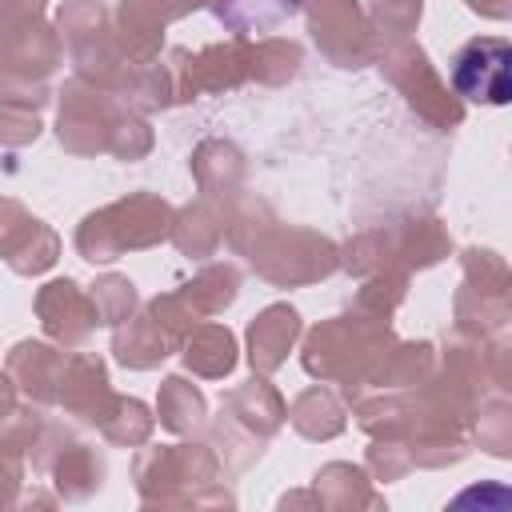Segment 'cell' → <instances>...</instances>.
Returning <instances> with one entry per match:
<instances>
[{
    "label": "cell",
    "instance_id": "4dcf8cb0",
    "mask_svg": "<svg viewBox=\"0 0 512 512\" xmlns=\"http://www.w3.org/2000/svg\"><path fill=\"white\" fill-rule=\"evenodd\" d=\"M304 68V48L288 36H260L248 48V80L264 88H284L300 76Z\"/></svg>",
    "mask_w": 512,
    "mask_h": 512
},
{
    "label": "cell",
    "instance_id": "484cf974",
    "mask_svg": "<svg viewBox=\"0 0 512 512\" xmlns=\"http://www.w3.org/2000/svg\"><path fill=\"white\" fill-rule=\"evenodd\" d=\"M48 476H52L56 500H64V504H84V500H92V496L104 488L108 464H104V456H100L92 444L72 440V444L52 460Z\"/></svg>",
    "mask_w": 512,
    "mask_h": 512
},
{
    "label": "cell",
    "instance_id": "ba28073f",
    "mask_svg": "<svg viewBox=\"0 0 512 512\" xmlns=\"http://www.w3.org/2000/svg\"><path fill=\"white\" fill-rule=\"evenodd\" d=\"M124 112L128 108L108 88H96L80 76H68L56 88V140H60L64 152H72L80 160L104 156L108 140H112V128Z\"/></svg>",
    "mask_w": 512,
    "mask_h": 512
},
{
    "label": "cell",
    "instance_id": "60d3db41",
    "mask_svg": "<svg viewBox=\"0 0 512 512\" xmlns=\"http://www.w3.org/2000/svg\"><path fill=\"white\" fill-rule=\"evenodd\" d=\"M56 100L48 80H24V76H4L0 72V108H20V112H44Z\"/></svg>",
    "mask_w": 512,
    "mask_h": 512
},
{
    "label": "cell",
    "instance_id": "ffe728a7",
    "mask_svg": "<svg viewBox=\"0 0 512 512\" xmlns=\"http://www.w3.org/2000/svg\"><path fill=\"white\" fill-rule=\"evenodd\" d=\"M176 352V340L160 328V320L140 304L128 320H120L112 328V356L120 368L128 372H148V368H160L168 356Z\"/></svg>",
    "mask_w": 512,
    "mask_h": 512
},
{
    "label": "cell",
    "instance_id": "7a4b0ae2",
    "mask_svg": "<svg viewBox=\"0 0 512 512\" xmlns=\"http://www.w3.org/2000/svg\"><path fill=\"white\" fill-rule=\"evenodd\" d=\"M132 488L144 508H236L216 448L196 436L156 448L140 444L132 456Z\"/></svg>",
    "mask_w": 512,
    "mask_h": 512
},
{
    "label": "cell",
    "instance_id": "e575fe53",
    "mask_svg": "<svg viewBox=\"0 0 512 512\" xmlns=\"http://www.w3.org/2000/svg\"><path fill=\"white\" fill-rule=\"evenodd\" d=\"M460 272L468 288L484 292V296H512V272H508V260L496 252V248H464L460 252Z\"/></svg>",
    "mask_w": 512,
    "mask_h": 512
},
{
    "label": "cell",
    "instance_id": "4fadbf2b",
    "mask_svg": "<svg viewBox=\"0 0 512 512\" xmlns=\"http://www.w3.org/2000/svg\"><path fill=\"white\" fill-rule=\"evenodd\" d=\"M32 308H36V320H40L44 336L60 348H80L100 328V316H96V304H92L88 288L76 284L72 276H56V280L40 284Z\"/></svg>",
    "mask_w": 512,
    "mask_h": 512
},
{
    "label": "cell",
    "instance_id": "6da1fadb",
    "mask_svg": "<svg viewBox=\"0 0 512 512\" xmlns=\"http://www.w3.org/2000/svg\"><path fill=\"white\" fill-rule=\"evenodd\" d=\"M224 240L236 256L248 260V268L276 284V288H304L320 284L332 272H340V244L324 232L284 224L264 200L240 196L228 212Z\"/></svg>",
    "mask_w": 512,
    "mask_h": 512
},
{
    "label": "cell",
    "instance_id": "bcb514c9",
    "mask_svg": "<svg viewBox=\"0 0 512 512\" xmlns=\"http://www.w3.org/2000/svg\"><path fill=\"white\" fill-rule=\"evenodd\" d=\"M468 12L484 16V20H508L512 16V0H464Z\"/></svg>",
    "mask_w": 512,
    "mask_h": 512
},
{
    "label": "cell",
    "instance_id": "5b68a950",
    "mask_svg": "<svg viewBox=\"0 0 512 512\" xmlns=\"http://www.w3.org/2000/svg\"><path fill=\"white\" fill-rule=\"evenodd\" d=\"M172 216L176 208L160 196V192H128L112 204H100L92 208L76 232H72V244L80 252V260L88 264H112L128 252H144V248H156L168 240L172 232Z\"/></svg>",
    "mask_w": 512,
    "mask_h": 512
},
{
    "label": "cell",
    "instance_id": "b9f144b4",
    "mask_svg": "<svg viewBox=\"0 0 512 512\" xmlns=\"http://www.w3.org/2000/svg\"><path fill=\"white\" fill-rule=\"evenodd\" d=\"M76 440V432H72V424L68 420H44V428H40V436H36V444L28 448V460H32V468L40 472V476H48V468H52V460L68 448Z\"/></svg>",
    "mask_w": 512,
    "mask_h": 512
},
{
    "label": "cell",
    "instance_id": "8992f818",
    "mask_svg": "<svg viewBox=\"0 0 512 512\" xmlns=\"http://www.w3.org/2000/svg\"><path fill=\"white\" fill-rule=\"evenodd\" d=\"M380 76L404 96V104L432 128L452 132L464 124V100L448 88V80L436 72L420 40H384L376 52Z\"/></svg>",
    "mask_w": 512,
    "mask_h": 512
},
{
    "label": "cell",
    "instance_id": "1f68e13d",
    "mask_svg": "<svg viewBox=\"0 0 512 512\" xmlns=\"http://www.w3.org/2000/svg\"><path fill=\"white\" fill-rule=\"evenodd\" d=\"M100 436L116 448H140L152 440V428H156V412L140 400V396H120L112 392L104 416H100Z\"/></svg>",
    "mask_w": 512,
    "mask_h": 512
},
{
    "label": "cell",
    "instance_id": "f907efd6",
    "mask_svg": "<svg viewBox=\"0 0 512 512\" xmlns=\"http://www.w3.org/2000/svg\"><path fill=\"white\" fill-rule=\"evenodd\" d=\"M276 4H280V12H284V16H292V12H304V4H308V0H276Z\"/></svg>",
    "mask_w": 512,
    "mask_h": 512
},
{
    "label": "cell",
    "instance_id": "7c38bea8",
    "mask_svg": "<svg viewBox=\"0 0 512 512\" xmlns=\"http://www.w3.org/2000/svg\"><path fill=\"white\" fill-rule=\"evenodd\" d=\"M0 260L16 276H40L60 260V236L20 200L0 196Z\"/></svg>",
    "mask_w": 512,
    "mask_h": 512
},
{
    "label": "cell",
    "instance_id": "d4e9b609",
    "mask_svg": "<svg viewBox=\"0 0 512 512\" xmlns=\"http://www.w3.org/2000/svg\"><path fill=\"white\" fill-rule=\"evenodd\" d=\"M224 228H228V212H224L220 204L196 196V200H188V204L176 208L168 240L176 244L180 256H188V260H208V256H216V248L224 244Z\"/></svg>",
    "mask_w": 512,
    "mask_h": 512
},
{
    "label": "cell",
    "instance_id": "836d02e7",
    "mask_svg": "<svg viewBox=\"0 0 512 512\" xmlns=\"http://www.w3.org/2000/svg\"><path fill=\"white\" fill-rule=\"evenodd\" d=\"M408 272H396V268H388V272H368V276H360V288H356V296H352V308H360V312H368V316H376V320H392V312L404 304V296H408Z\"/></svg>",
    "mask_w": 512,
    "mask_h": 512
},
{
    "label": "cell",
    "instance_id": "44dd1931",
    "mask_svg": "<svg viewBox=\"0 0 512 512\" xmlns=\"http://www.w3.org/2000/svg\"><path fill=\"white\" fill-rule=\"evenodd\" d=\"M164 0H120L112 12V32L116 48L124 60H156L164 48V28H168Z\"/></svg>",
    "mask_w": 512,
    "mask_h": 512
},
{
    "label": "cell",
    "instance_id": "9c48e42d",
    "mask_svg": "<svg viewBox=\"0 0 512 512\" xmlns=\"http://www.w3.org/2000/svg\"><path fill=\"white\" fill-rule=\"evenodd\" d=\"M248 36H228L216 44H204L196 52L188 48H168V72L176 88V104H192L196 96H216L248 84Z\"/></svg>",
    "mask_w": 512,
    "mask_h": 512
},
{
    "label": "cell",
    "instance_id": "83f0119b",
    "mask_svg": "<svg viewBox=\"0 0 512 512\" xmlns=\"http://www.w3.org/2000/svg\"><path fill=\"white\" fill-rule=\"evenodd\" d=\"M156 420H160V428L172 432V436H200L204 424H208V400H204V392H200L188 376L172 372V376L160 380V392H156Z\"/></svg>",
    "mask_w": 512,
    "mask_h": 512
},
{
    "label": "cell",
    "instance_id": "2e32d148",
    "mask_svg": "<svg viewBox=\"0 0 512 512\" xmlns=\"http://www.w3.org/2000/svg\"><path fill=\"white\" fill-rule=\"evenodd\" d=\"M300 332H304V320H300V312H296L292 304L280 300V304L260 308V312L248 320V328H244V356H248V368H252L256 376L280 372L284 360H288V352L296 348Z\"/></svg>",
    "mask_w": 512,
    "mask_h": 512
},
{
    "label": "cell",
    "instance_id": "9a60e30c",
    "mask_svg": "<svg viewBox=\"0 0 512 512\" xmlns=\"http://www.w3.org/2000/svg\"><path fill=\"white\" fill-rule=\"evenodd\" d=\"M112 400V380H108V364L96 352H68L64 360V376H60V392L56 404L64 408V416H72V424L96 428L104 408Z\"/></svg>",
    "mask_w": 512,
    "mask_h": 512
},
{
    "label": "cell",
    "instance_id": "8fae6325",
    "mask_svg": "<svg viewBox=\"0 0 512 512\" xmlns=\"http://www.w3.org/2000/svg\"><path fill=\"white\" fill-rule=\"evenodd\" d=\"M448 76L460 100L500 108L512 100V44L504 36H472L456 48Z\"/></svg>",
    "mask_w": 512,
    "mask_h": 512
},
{
    "label": "cell",
    "instance_id": "3957f363",
    "mask_svg": "<svg viewBox=\"0 0 512 512\" xmlns=\"http://www.w3.org/2000/svg\"><path fill=\"white\" fill-rule=\"evenodd\" d=\"M300 368L320 384L356 388L368 368L380 360V352L396 340L392 320H376L360 308L336 312L308 332H300Z\"/></svg>",
    "mask_w": 512,
    "mask_h": 512
},
{
    "label": "cell",
    "instance_id": "7bdbcfd3",
    "mask_svg": "<svg viewBox=\"0 0 512 512\" xmlns=\"http://www.w3.org/2000/svg\"><path fill=\"white\" fill-rule=\"evenodd\" d=\"M44 132L40 112H20V108H0V144L4 148H28Z\"/></svg>",
    "mask_w": 512,
    "mask_h": 512
},
{
    "label": "cell",
    "instance_id": "d590c367",
    "mask_svg": "<svg viewBox=\"0 0 512 512\" xmlns=\"http://www.w3.org/2000/svg\"><path fill=\"white\" fill-rule=\"evenodd\" d=\"M88 296L96 304V316L104 328H116L120 320H128L136 308H140V296H136V284L120 272H104L88 284Z\"/></svg>",
    "mask_w": 512,
    "mask_h": 512
},
{
    "label": "cell",
    "instance_id": "e0dca14e",
    "mask_svg": "<svg viewBox=\"0 0 512 512\" xmlns=\"http://www.w3.org/2000/svg\"><path fill=\"white\" fill-rule=\"evenodd\" d=\"M436 368V344L432 340H392L380 360L368 368V376L356 388H340L344 404H352L364 392H392V388H420Z\"/></svg>",
    "mask_w": 512,
    "mask_h": 512
},
{
    "label": "cell",
    "instance_id": "8d00e7d4",
    "mask_svg": "<svg viewBox=\"0 0 512 512\" xmlns=\"http://www.w3.org/2000/svg\"><path fill=\"white\" fill-rule=\"evenodd\" d=\"M376 40H408L416 28H420V16H424V0H368L364 8Z\"/></svg>",
    "mask_w": 512,
    "mask_h": 512
},
{
    "label": "cell",
    "instance_id": "30bf717a",
    "mask_svg": "<svg viewBox=\"0 0 512 512\" xmlns=\"http://www.w3.org/2000/svg\"><path fill=\"white\" fill-rule=\"evenodd\" d=\"M304 20H308L312 44L320 48V56L328 64H336L344 72L376 64L380 40H376L360 0H308Z\"/></svg>",
    "mask_w": 512,
    "mask_h": 512
},
{
    "label": "cell",
    "instance_id": "ab89813d",
    "mask_svg": "<svg viewBox=\"0 0 512 512\" xmlns=\"http://www.w3.org/2000/svg\"><path fill=\"white\" fill-rule=\"evenodd\" d=\"M152 144H156V132H152L148 116L124 112V116L116 120V128H112L108 156H116V160H124V164H136V160H144V156L152 152Z\"/></svg>",
    "mask_w": 512,
    "mask_h": 512
},
{
    "label": "cell",
    "instance_id": "d6a6232c",
    "mask_svg": "<svg viewBox=\"0 0 512 512\" xmlns=\"http://www.w3.org/2000/svg\"><path fill=\"white\" fill-rule=\"evenodd\" d=\"M472 444H480L496 460L512 456V400H508V392H492L480 400L476 420H472Z\"/></svg>",
    "mask_w": 512,
    "mask_h": 512
},
{
    "label": "cell",
    "instance_id": "681fc988",
    "mask_svg": "<svg viewBox=\"0 0 512 512\" xmlns=\"http://www.w3.org/2000/svg\"><path fill=\"white\" fill-rule=\"evenodd\" d=\"M16 396H20V392H16V384H12V376H8L4 368H0V416H4V412H8L12 404H16Z\"/></svg>",
    "mask_w": 512,
    "mask_h": 512
},
{
    "label": "cell",
    "instance_id": "ee69618b",
    "mask_svg": "<svg viewBox=\"0 0 512 512\" xmlns=\"http://www.w3.org/2000/svg\"><path fill=\"white\" fill-rule=\"evenodd\" d=\"M44 12H48V0H0V44H8L28 24L44 20Z\"/></svg>",
    "mask_w": 512,
    "mask_h": 512
},
{
    "label": "cell",
    "instance_id": "4316f807",
    "mask_svg": "<svg viewBox=\"0 0 512 512\" xmlns=\"http://www.w3.org/2000/svg\"><path fill=\"white\" fill-rule=\"evenodd\" d=\"M288 424L304 440H336L348 428V404H344V396L336 388L312 384L288 404Z\"/></svg>",
    "mask_w": 512,
    "mask_h": 512
},
{
    "label": "cell",
    "instance_id": "d6986e66",
    "mask_svg": "<svg viewBox=\"0 0 512 512\" xmlns=\"http://www.w3.org/2000/svg\"><path fill=\"white\" fill-rule=\"evenodd\" d=\"M60 64H64V44L48 20H36L24 32H16L8 44H0V72L4 76L52 80L60 72Z\"/></svg>",
    "mask_w": 512,
    "mask_h": 512
},
{
    "label": "cell",
    "instance_id": "74e56055",
    "mask_svg": "<svg viewBox=\"0 0 512 512\" xmlns=\"http://www.w3.org/2000/svg\"><path fill=\"white\" fill-rule=\"evenodd\" d=\"M44 404H32V400H16L4 416H0V448L4 452H16V456H28V448L36 444L40 428H44Z\"/></svg>",
    "mask_w": 512,
    "mask_h": 512
},
{
    "label": "cell",
    "instance_id": "f6af8a7d",
    "mask_svg": "<svg viewBox=\"0 0 512 512\" xmlns=\"http://www.w3.org/2000/svg\"><path fill=\"white\" fill-rule=\"evenodd\" d=\"M20 492H24V456L0 448V512L16 508Z\"/></svg>",
    "mask_w": 512,
    "mask_h": 512
},
{
    "label": "cell",
    "instance_id": "f546056e",
    "mask_svg": "<svg viewBox=\"0 0 512 512\" xmlns=\"http://www.w3.org/2000/svg\"><path fill=\"white\" fill-rule=\"evenodd\" d=\"M512 320V296H484L468 284L456 288L452 296V332L460 336H496L508 332Z\"/></svg>",
    "mask_w": 512,
    "mask_h": 512
},
{
    "label": "cell",
    "instance_id": "ac0fdd59",
    "mask_svg": "<svg viewBox=\"0 0 512 512\" xmlns=\"http://www.w3.org/2000/svg\"><path fill=\"white\" fill-rule=\"evenodd\" d=\"M64 360H68V352L52 340H16L4 356V372L12 376V384L24 400L48 408V404H56Z\"/></svg>",
    "mask_w": 512,
    "mask_h": 512
},
{
    "label": "cell",
    "instance_id": "52a82bcc",
    "mask_svg": "<svg viewBox=\"0 0 512 512\" xmlns=\"http://www.w3.org/2000/svg\"><path fill=\"white\" fill-rule=\"evenodd\" d=\"M52 28L60 32L64 52L72 56V68H76L72 76L112 92V84L128 60L116 48L108 4L104 0H64L52 16Z\"/></svg>",
    "mask_w": 512,
    "mask_h": 512
},
{
    "label": "cell",
    "instance_id": "5bb4252c",
    "mask_svg": "<svg viewBox=\"0 0 512 512\" xmlns=\"http://www.w3.org/2000/svg\"><path fill=\"white\" fill-rule=\"evenodd\" d=\"M188 168H192V180H196V192L212 204H220L224 212H232V204L244 196V184H248V160L244 152L224 140V136H208L192 148L188 156Z\"/></svg>",
    "mask_w": 512,
    "mask_h": 512
},
{
    "label": "cell",
    "instance_id": "cb8c5ba5",
    "mask_svg": "<svg viewBox=\"0 0 512 512\" xmlns=\"http://www.w3.org/2000/svg\"><path fill=\"white\" fill-rule=\"evenodd\" d=\"M112 96L136 112V116H152V112H164V108H176V88H172V72H168V60L156 56V60H128L112 84Z\"/></svg>",
    "mask_w": 512,
    "mask_h": 512
},
{
    "label": "cell",
    "instance_id": "f1b7e54d",
    "mask_svg": "<svg viewBox=\"0 0 512 512\" xmlns=\"http://www.w3.org/2000/svg\"><path fill=\"white\" fill-rule=\"evenodd\" d=\"M176 292L188 300V308H192L200 320L220 316V312L232 308L236 296H240V268L228 264V260H212V264H204L188 284H180Z\"/></svg>",
    "mask_w": 512,
    "mask_h": 512
},
{
    "label": "cell",
    "instance_id": "603a6c76",
    "mask_svg": "<svg viewBox=\"0 0 512 512\" xmlns=\"http://www.w3.org/2000/svg\"><path fill=\"white\" fill-rule=\"evenodd\" d=\"M312 492H316L320 508H328V512H356V508L380 512L384 508V492H376L364 464H352V460L320 464L312 476Z\"/></svg>",
    "mask_w": 512,
    "mask_h": 512
},
{
    "label": "cell",
    "instance_id": "f35d334b",
    "mask_svg": "<svg viewBox=\"0 0 512 512\" xmlns=\"http://www.w3.org/2000/svg\"><path fill=\"white\" fill-rule=\"evenodd\" d=\"M412 452L404 440L396 436H372V444L364 448V472L372 476V484H392V480H404L412 472Z\"/></svg>",
    "mask_w": 512,
    "mask_h": 512
},
{
    "label": "cell",
    "instance_id": "7dc6e473",
    "mask_svg": "<svg viewBox=\"0 0 512 512\" xmlns=\"http://www.w3.org/2000/svg\"><path fill=\"white\" fill-rule=\"evenodd\" d=\"M276 508H280V512H288V508H320V500H316L312 488H308V492H284V496L276 500Z\"/></svg>",
    "mask_w": 512,
    "mask_h": 512
},
{
    "label": "cell",
    "instance_id": "c3c4849f",
    "mask_svg": "<svg viewBox=\"0 0 512 512\" xmlns=\"http://www.w3.org/2000/svg\"><path fill=\"white\" fill-rule=\"evenodd\" d=\"M200 8H208V0H164V12H168V20H184V16L200 12Z\"/></svg>",
    "mask_w": 512,
    "mask_h": 512
},
{
    "label": "cell",
    "instance_id": "277c9868",
    "mask_svg": "<svg viewBox=\"0 0 512 512\" xmlns=\"http://www.w3.org/2000/svg\"><path fill=\"white\" fill-rule=\"evenodd\" d=\"M284 424H288L284 396L276 392V384H268V376L252 372V380H244V384L224 392L220 416H212L204 424V432H208V444L220 456L224 476H240L264 456L268 440Z\"/></svg>",
    "mask_w": 512,
    "mask_h": 512
},
{
    "label": "cell",
    "instance_id": "7402d4cb",
    "mask_svg": "<svg viewBox=\"0 0 512 512\" xmlns=\"http://www.w3.org/2000/svg\"><path fill=\"white\" fill-rule=\"evenodd\" d=\"M180 360L192 376H204V380H224L236 372L240 364V344H236V332L228 324H212V320H196L184 340H180Z\"/></svg>",
    "mask_w": 512,
    "mask_h": 512
}]
</instances>
